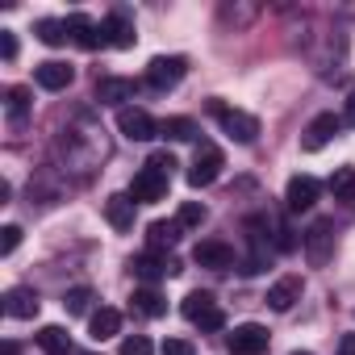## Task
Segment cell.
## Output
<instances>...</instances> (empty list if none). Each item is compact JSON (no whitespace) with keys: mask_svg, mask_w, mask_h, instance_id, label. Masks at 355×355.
<instances>
[{"mask_svg":"<svg viewBox=\"0 0 355 355\" xmlns=\"http://www.w3.org/2000/svg\"><path fill=\"white\" fill-rule=\"evenodd\" d=\"M209 113L218 117V125L226 130V138H234V142H255L259 138V117H251V113H243V109H230V105H222V101H209Z\"/></svg>","mask_w":355,"mask_h":355,"instance_id":"cell-1","label":"cell"},{"mask_svg":"<svg viewBox=\"0 0 355 355\" xmlns=\"http://www.w3.org/2000/svg\"><path fill=\"white\" fill-rule=\"evenodd\" d=\"M184 76H189V59H184V55H155V59L146 63V84H150L155 92L175 88Z\"/></svg>","mask_w":355,"mask_h":355,"instance_id":"cell-3","label":"cell"},{"mask_svg":"<svg viewBox=\"0 0 355 355\" xmlns=\"http://www.w3.org/2000/svg\"><path fill=\"white\" fill-rule=\"evenodd\" d=\"M0 55H5V63L17 59V34L13 30H0Z\"/></svg>","mask_w":355,"mask_h":355,"instance_id":"cell-34","label":"cell"},{"mask_svg":"<svg viewBox=\"0 0 355 355\" xmlns=\"http://www.w3.org/2000/svg\"><path fill=\"white\" fill-rule=\"evenodd\" d=\"M180 234H184V226H180V222H150V226H146V247L167 255L175 243H180Z\"/></svg>","mask_w":355,"mask_h":355,"instance_id":"cell-21","label":"cell"},{"mask_svg":"<svg viewBox=\"0 0 355 355\" xmlns=\"http://www.w3.org/2000/svg\"><path fill=\"white\" fill-rule=\"evenodd\" d=\"M226 347H230V355H263L268 351V326L243 322L226 334Z\"/></svg>","mask_w":355,"mask_h":355,"instance_id":"cell-7","label":"cell"},{"mask_svg":"<svg viewBox=\"0 0 355 355\" xmlns=\"http://www.w3.org/2000/svg\"><path fill=\"white\" fill-rule=\"evenodd\" d=\"M88 334H92L96 343H105V338L121 334V313H117V309H109V305L92 309V313H88Z\"/></svg>","mask_w":355,"mask_h":355,"instance_id":"cell-20","label":"cell"},{"mask_svg":"<svg viewBox=\"0 0 355 355\" xmlns=\"http://www.w3.org/2000/svg\"><path fill=\"white\" fill-rule=\"evenodd\" d=\"M193 263L209 268V272H226V268H234V247L222 243V239H205V243L193 247Z\"/></svg>","mask_w":355,"mask_h":355,"instance_id":"cell-11","label":"cell"},{"mask_svg":"<svg viewBox=\"0 0 355 355\" xmlns=\"http://www.w3.org/2000/svg\"><path fill=\"white\" fill-rule=\"evenodd\" d=\"M159 134L167 142H193L197 138V121L193 117H167V121H159Z\"/></svg>","mask_w":355,"mask_h":355,"instance_id":"cell-25","label":"cell"},{"mask_svg":"<svg viewBox=\"0 0 355 355\" xmlns=\"http://www.w3.org/2000/svg\"><path fill=\"white\" fill-rule=\"evenodd\" d=\"M17 243H21V226H5V230H0V255H13Z\"/></svg>","mask_w":355,"mask_h":355,"instance_id":"cell-31","label":"cell"},{"mask_svg":"<svg viewBox=\"0 0 355 355\" xmlns=\"http://www.w3.org/2000/svg\"><path fill=\"white\" fill-rule=\"evenodd\" d=\"M67 30H71V38H76L84 51H96V46H105V34H101V26H96L92 17H84V13H71V17H67Z\"/></svg>","mask_w":355,"mask_h":355,"instance_id":"cell-19","label":"cell"},{"mask_svg":"<svg viewBox=\"0 0 355 355\" xmlns=\"http://www.w3.org/2000/svg\"><path fill=\"white\" fill-rule=\"evenodd\" d=\"M167 184H171V175H163L155 167H142L134 180H130V197H134V205H150V201H163L167 197Z\"/></svg>","mask_w":355,"mask_h":355,"instance_id":"cell-8","label":"cell"},{"mask_svg":"<svg viewBox=\"0 0 355 355\" xmlns=\"http://www.w3.org/2000/svg\"><path fill=\"white\" fill-rule=\"evenodd\" d=\"M338 355H355V334H343V343H338Z\"/></svg>","mask_w":355,"mask_h":355,"instance_id":"cell-36","label":"cell"},{"mask_svg":"<svg viewBox=\"0 0 355 355\" xmlns=\"http://www.w3.org/2000/svg\"><path fill=\"white\" fill-rule=\"evenodd\" d=\"M117 130H121L130 142H150V138L159 134V121H155L146 109L125 105V109H117Z\"/></svg>","mask_w":355,"mask_h":355,"instance_id":"cell-9","label":"cell"},{"mask_svg":"<svg viewBox=\"0 0 355 355\" xmlns=\"http://www.w3.org/2000/svg\"><path fill=\"white\" fill-rule=\"evenodd\" d=\"M80 355H96V351H80Z\"/></svg>","mask_w":355,"mask_h":355,"instance_id":"cell-39","label":"cell"},{"mask_svg":"<svg viewBox=\"0 0 355 355\" xmlns=\"http://www.w3.org/2000/svg\"><path fill=\"white\" fill-rule=\"evenodd\" d=\"M96 301V293L88 288V284H80V288H67V297H63V309L76 318V313H88V305Z\"/></svg>","mask_w":355,"mask_h":355,"instance_id":"cell-28","label":"cell"},{"mask_svg":"<svg viewBox=\"0 0 355 355\" xmlns=\"http://www.w3.org/2000/svg\"><path fill=\"white\" fill-rule=\"evenodd\" d=\"M105 222L113 230H134V197L130 193H113L105 201Z\"/></svg>","mask_w":355,"mask_h":355,"instance_id":"cell-18","label":"cell"},{"mask_svg":"<svg viewBox=\"0 0 355 355\" xmlns=\"http://www.w3.org/2000/svg\"><path fill=\"white\" fill-rule=\"evenodd\" d=\"M38 305H42V301H38V293H34L30 284H13V288L5 293V313H9V318H21V322H26V318H38Z\"/></svg>","mask_w":355,"mask_h":355,"instance_id":"cell-16","label":"cell"},{"mask_svg":"<svg viewBox=\"0 0 355 355\" xmlns=\"http://www.w3.org/2000/svg\"><path fill=\"white\" fill-rule=\"evenodd\" d=\"M146 167H155V171L171 175V167H175V155H171V150H155V155L146 159Z\"/></svg>","mask_w":355,"mask_h":355,"instance_id":"cell-32","label":"cell"},{"mask_svg":"<svg viewBox=\"0 0 355 355\" xmlns=\"http://www.w3.org/2000/svg\"><path fill=\"white\" fill-rule=\"evenodd\" d=\"M130 272H134L138 280H146V288H150L155 280L180 272V259H175V255H163V251H146V255H134V259H130Z\"/></svg>","mask_w":355,"mask_h":355,"instance_id":"cell-6","label":"cell"},{"mask_svg":"<svg viewBox=\"0 0 355 355\" xmlns=\"http://www.w3.org/2000/svg\"><path fill=\"white\" fill-rule=\"evenodd\" d=\"M318 193H322V184L313 180V175H293V180H288V189H284V205H288L293 214H301V209H313Z\"/></svg>","mask_w":355,"mask_h":355,"instance_id":"cell-15","label":"cell"},{"mask_svg":"<svg viewBox=\"0 0 355 355\" xmlns=\"http://www.w3.org/2000/svg\"><path fill=\"white\" fill-rule=\"evenodd\" d=\"M222 167H226V155H222L214 142H201V146H197V159H193V167H189V184H193V189H209L218 175H222Z\"/></svg>","mask_w":355,"mask_h":355,"instance_id":"cell-4","label":"cell"},{"mask_svg":"<svg viewBox=\"0 0 355 355\" xmlns=\"http://www.w3.org/2000/svg\"><path fill=\"white\" fill-rule=\"evenodd\" d=\"M180 309H184V318H189L193 326H201V330H222V326H226V313H222L218 297H214V293H205V288L189 293Z\"/></svg>","mask_w":355,"mask_h":355,"instance_id":"cell-2","label":"cell"},{"mask_svg":"<svg viewBox=\"0 0 355 355\" xmlns=\"http://www.w3.org/2000/svg\"><path fill=\"white\" fill-rule=\"evenodd\" d=\"M0 355H17V343H5V347H0Z\"/></svg>","mask_w":355,"mask_h":355,"instance_id":"cell-37","label":"cell"},{"mask_svg":"<svg viewBox=\"0 0 355 355\" xmlns=\"http://www.w3.org/2000/svg\"><path fill=\"white\" fill-rule=\"evenodd\" d=\"M330 193L334 201H355V167H338L330 175Z\"/></svg>","mask_w":355,"mask_h":355,"instance_id":"cell-27","label":"cell"},{"mask_svg":"<svg viewBox=\"0 0 355 355\" xmlns=\"http://www.w3.org/2000/svg\"><path fill=\"white\" fill-rule=\"evenodd\" d=\"M159 355H197V347H193L189 338H167Z\"/></svg>","mask_w":355,"mask_h":355,"instance_id":"cell-33","label":"cell"},{"mask_svg":"<svg viewBox=\"0 0 355 355\" xmlns=\"http://www.w3.org/2000/svg\"><path fill=\"white\" fill-rule=\"evenodd\" d=\"M301 288H305L301 276H280V280L268 288V305H272L276 313H288V309L301 301Z\"/></svg>","mask_w":355,"mask_h":355,"instance_id":"cell-17","label":"cell"},{"mask_svg":"<svg viewBox=\"0 0 355 355\" xmlns=\"http://www.w3.org/2000/svg\"><path fill=\"white\" fill-rule=\"evenodd\" d=\"M293 355H309V351H293Z\"/></svg>","mask_w":355,"mask_h":355,"instance_id":"cell-38","label":"cell"},{"mask_svg":"<svg viewBox=\"0 0 355 355\" xmlns=\"http://www.w3.org/2000/svg\"><path fill=\"white\" fill-rule=\"evenodd\" d=\"M34 34H38V42H46V46H63V42L71 38L67 21H59V17H42V21L34 26Z\"/></svg>","mask_w":355,"mask_h":355,"instance_id":"cell-26","label":"cell"},{"mask_svg":"<svg viewBox=\"0 0 355 355\" xmlns=\"http://www.w3.org/2000/svg\"><path fill=\"white\" fill-rule=\"evenodd\" d=\"M130 309L142 313V318H163V313H167V301H163L155 288H138V293L130 297Z\"/></svg>","mask_w":355,"mask_h":355,"instance_id":"cell-24","label":"cell"},{"mask_svg":"<svg viewBox=\"0 0 355 355\" xmlns=\"http://www.w3.org/2000/svg\"><path fill=\"white\" fill-rule=\"evenodd\" d=\"M30 109H34L30 88L13 84V88L5 92V113H9V125H13V130H21V125H26V117H30Z\"/></svg>","mask_w":355,"mask_h":355,"instance_id":"cell-22","label":"cell"},{"mask_svg":"<svg viewBox=\"0 0 355 355\" xmlns=\"http://www.w3.org/2000/svg\"><path fill=\"white\" fill-rule=\"evenodd\" d=\"M138 96V80H130V76H105V80H96V101L101 105H121L125 109V101H134Z\"/></svg>","mask_w":355,"mask_h":355,"instance_id":"cell-13","label":"cell"},{"mask_svg":"<svg viewBox=\"0 0 355 355\" xmlns=\"http://www.w3.org/2000/svg\"><path fill=\"white\" fill-rule=\"evenodd\" d=\"M338 125H343V117H334V113H318L309 125H305V134H301V150H322L334 134H338Z\"/></svg>","mask_w":355,"mask_h":355,"instance_id":"cell-14","label":"cell"},{"mask_svg":"<svg viewBox=\"0 0 355 355\" xmlns=\"http://www.w3.org/2000/svg\"><path fill=\"white\" fill-rule=\"evenodd\" d=\"M343 125H351L355 130V92L347 96V105H343Z\"/></svg>","mask_w":355,"mask_h":355,"instance_id":"cell-35","label":"cell"},{"mask_svg":"<svg viewBox=\"0 0 355 355\" xmlns=\"http://www.w3.org/2000/svg\"><path fill=\"white\" fill-rule=\"evenodd\" d=\"M34 338H38V347H42L46 355H71V334H67L63 326H42Z\"/></svg>","mask_w":355,"mask_h":355,"instance_id":"cell-23","label":"cell"},{"mask_svg":"<svg viewBox=\"0 0 355 355\" xmlns=\"http://www.w3.org/2000/svg\"><path fill=\"white\" fill-rule=\"evenodd\" d=\"M155 347H150V338L146 334H130V338H121V355H150Z\"/></svg>","mask_w":355,"mask_h":355,"instance_id":"cell-30","label":"cell"},{"mask_svg":"<svg viewBox=\"0 0 355 355\" xmlns=\"http://www.w3.org/2000/svg\"><path fill=\"white\" fill-rule=\"evenodd\" d=\"M205 218H209V214H205V205H201V201H184V205H180V214H175V222H180L184 230L205 226Z\"/></svg>","mask_w":355,"mask_h":355,"instance_id":"cell-29","label":"cell"},{"mask_svg":"<svg viewBox=\"0 0 355 355\" xmlns=\"http://www.w3.org/2000/svg\"><path fill=\"white\" fill-rule=\"evenodd\" d=\"M34 80H38V88H46V92H63V88H71L76 67L63 63V59H46V63L34 67Z\"/></svg>","mask_w":355,"mask_h":355,"instance_id":"cell-12","label":"cell"},{"mask_svg":"<svg viewBox=\"0 0 355 355\" xmlns=\"http://www.w3.org/2000/svg\"><path fill=\"white\" fill-rule=\"evenodd\" d=\"M101 34H105V46H113V51H130V46L138 42L134 21H130V13H125V9H113V13L101 21Z\"/></svg>","mask_w":355,"mask_h":355,"instance_id":"cell-10","label":"cell"},{"mask_svg":"<svg viewBox=\"0 0 355 355\" xmlns=\"http://www.w3.org/2000/svg\"><path fill=\"white\" fill-rule=\"evenodd\" d=\"M305 255L313 268H326L334 259V222L330 218H318L309 230H305Z\"/></svg>","mask_w":355,"mask_h":355,"instance_id":"cell-5","label":"cell"}]
</instances>
